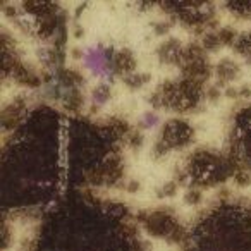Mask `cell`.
<instances>
[{
	"label": "cell",
	"mask_w": 251,
	"mask_h": 251,
	"mask_svg": "<svg viewBox=\"0 0 251 251\" xmlns=\"http://www.w3.org/2000/svg\"><path fill=\"white\" fill-rule=\"evenodd\" d=\"M155 122H157V115L155 114H147L145 115V126H155Z\"/></svg>",
	"instance_id": "6da1fadb"
}]
</instances>
